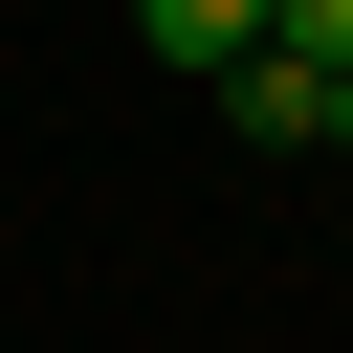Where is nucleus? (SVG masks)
Instances as JSON below:
<instances>
[{
    "label": "nucleus",
    "instance_id": "nucleus-1",
    "mask_svg": "<svg viewBox=\"0 0 353 353\" xmlns=\"http://www.w3.org/2000/svg\"><path fill=\"white\" fill-rule=\"evenodd\" d=\"M221 132H243V154H331V66H309V44L221 66Z\"/></svg>",
    "mask_w": 353,
    "mask_h": 353
},
{
    "label": "nucleus",
    "instance_id": "nucleus-2",
    "mask_svg": "<svg viewBox=\"0 0 353 353\" xmlns=\"http://www.w3.org/2000/svg\"><path fill=\"white\" fill-rule=\"evenodd\" d=\"M132 44H154V66H199V88H221V66H265V0H132Z\"/></svg>",
    "mask_w": 353,
    "mask_h": 353
},
{
    "label": "nucleus",
    "instance_id": "nucleus-3",
    "mask_svg": "<svg viewBox=\"0 0 353 353\" xmlns=\"http://www.w3.org/2000/svg\"><path fill=\"white\" fill-rule=\"evenodd\" d=\"M265 44H309V66L353 88V0H265Z\"/></svg>",
    "mask_w": 353,
    "mask_h": 353
},
{
    "label": "nucleus",
    "instance_id": "nucleus-4",
    "mask_svg": "<svg viewBox=\"0 0 353 353\" xmlns=\"http://www.w3.org/2000/svg\"><path fill=\"white\" fill-rule=\"evenodd\" d=\"M331 154H353V88H331Z\"/></svg>",
    "mask_w": 353,
    "mask_h": 353
}]
</instances>
